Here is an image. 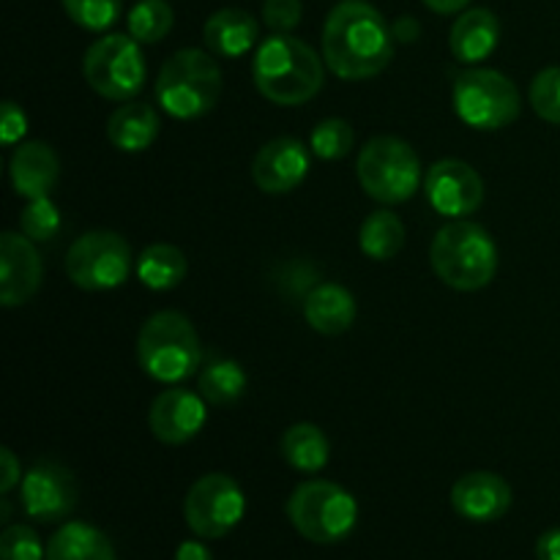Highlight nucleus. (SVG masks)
Instances as JSON below:
<instances>
[{"label":"nucleus","mask_w":560,"mask_h":560,"mask_svg":"<svg viewBox=\"0 0 560 560\" xmlns=\"http://www.w3.org/2000/svg\"><path fill=\"white\" fill-rule=\"evenodd\" d=\"M394 58V31L366 0H342L323 25V60L342 80H370Z\"/></svg>","instance_id":"nucleus-1"},{"label":"nucleus","mask_w":560,"mask_h":560,"mask_svg":"<svg viewBox=\"0 0 560 560\" xmlns=\"http://www.w3.org/2000/svg\"><path fill=\"white\" fill-rule=\"evenodd\" d=\"M255 88L279 107H299L315 98L326 82V60L290 33H273L257 47L252 63Z\"/></svg>","instance_id":"nucleus-2"},{"label":"nucleus","mask_w":560,"mask_h":560,"mask_svg":"<svg viewBox=\"0 0 560 560\" xmlns=\"http://www.w3.org/2000/svg\"><path fill=\"white\" fill-rule=\"evenodd\" d=\"M432 271L443 284L463 293L487 288L498 271V249L481 224L457 222L438 230L430 246Z\"/></svg>","instance_id":"nucleus-3"},{"label":"nucleus","mask_w":560,"mask_h":560,"mask_svg":"<svg viewBox=\"0 0 560 560\" xmlns=\"http://www.w3.org/2000/svg\"><path fill=\"white\" fill-rule=\"evenodd\" d=\"M222 96V69L202 49H178L162 63L156 77V102L178 120L211 113Z\"/></svg>","instance_id":"nucleus-4"},{"label":"nucleus","mask_w":560,"mask_h":560,"mask_svg":"<svg viewBox=\"0 0 560 560\" xmlns=\"http://www.w3.org/2000/svg\"><path fill=\"white\" fill-rule=\"evenodd\" d=\"M137 359L148 377L175 386L197 375V366L202 361L200 337L189 317L180 312H156L142 326L140 339H137Z\"/></svg>","instance_id":"nucleus-5"},{"label":"nucleus","mask_w":560,"mask_h":560,"mask_svg":"<svg viewBox=\"0 0 560 560\" xmlns=\"http://www.w3.org/2000/svg\"><path fill=\"white\" fill-rule=\"evenodd\" d=\"M288 517L304 539L315 545H337L353 534L359 503L334 481H304L288 498Z\"/></svg>","instance_id":"nucleus-6"},{"label":"nucleus","mask_w":560,"mask_h":560,"mask_svg":"<svg viewBox=\"0 0 560 560\" xmlns=\"http://www.w3.org/2000/svg\"><path fill=\"white\" fill-rule=\"evenodd\" d=\"M359 184L372 200L397 206L410 200L421 184V162L413 148L399 137H375L366 142L355 162Z\"/></svg>","instance_id":"nucleus-7"},{"label":"nucleus","mask_w":560,"mask_h":560,"mask_svg":"<svg viewBox=\"0 0 560 560\" xmlns=\"http://www.w3.org/2000/svg\"><path fill=\"white\" fill-rule=\"evenodd\" d=\"M454 113L465 126L479 131H498L520 118L523 98L517 85L495 69H468L454 80Z\"/></svg>","instance_id":"nucleus-8"},{"label":"nucleus","mask_w":560,"mask_h":560,"mask_svg":"<svg viewBox=\"0 0 560 560\" xmlns=\"http://www.w3.org/2000/svg\"><path fill=\"white\" fill-rule=\"evenodd\" d=\"M82 74L98 96L131 102L145 85V58L140 42L124 33H107L88 47Z\"/></svg>","instance_id":"nucleus-9"},{"label":"nucleus","mask_w":560,"mask_h":560,"mask_svg":"<svg viewBox=\"0 0 560 560\" xmlns=\"http://www.w3.org/2000/svg\"><path fill=\"white\" fill-rule=\"evenodd\" d=\"M135 257L124 235L113 230H91L71 244L66 273L82 290H113L129 279Z\"/></svg>","instance_id":"nucleus-10"},{"label":"nucleus","mask_w":560,"mask_h":560,"mask_svg":"<svg viewBox=\"0 0 560 560\" xmlns=\"http://www.w3.org/2000/svg\"><path fill=\"white\" fill-rule=\"evenodd\" d=\"M244 490L228 474H208L191 485L184 501V517L197 539H222L244 520Z\"/></svg>","instance_id":"nucleus-11"},{"label":"nucleus","mask_w":560,"mask_h":560,"mask_svg":"<svg viewBox=\"0 0 560 560\" xmlns=\"http://www.w3.org/2000/svg\"><path fill=\"white\" fill-rule=\"evenodd\" d=\"M80 501V487L66 465L44 459L22 479V506L36 523H60L69 517Z\"/></svg>","instance_id":"nucleus-12"},{"label":"nucleus","mask_w":560,"mask_h":560,"mask_svg":"<svg viewBox=\"0 0 560 560\" xmlns=\"http://www.w3.org/2000/svg\"><path fill=\"white\" fill-rule=\"evenodd\" d=\"M424 191L430 206L441 217L463 219L474 213L485 200V180L468 162L443 159L427 170Z\"/></svg>","instance_id":"nucleus-13"},{"label":"nucleus","mask_w":560,"mask_h":560,"mask_svg":"<svg viewBox=\"0 0 560 560\" xmlns=\"http://www.w3.org/2000/svg\"><path fill=\"white\" fill-rule=\"evenodd\" d=\"M44 266L38 249L25 233L0 235V304L5 310L27 304L38 293Z\"/></svg>","instance_id":"nucleus-14"},{"label":"nucleus","mask_w":560,"mask_h":560,"mask_svg":"<svg viewBox=\"0 0 560 560\" xmlns=\"http://www.w3.org/2000/svg\"><path fill=\"white\" fill-rule=\"evenodd\" d=\"M206 399L189 388H164L148 410V427L153 438L167 446H180L200 435L206 427Z\"/></svg>","instance_id":"nucleus-15"},{"label":"nucleus","mask_w":560,"mask_h":560,"mask_svg":"<svg viewBox=\"0 0 560 560\" xmlns=\"http://www.w3.org/2000/svg\"><path fill=\"white\" fill-rule=\"evenodd\" d=\"M310 173V153L295 137H277L257 151L252 162V178L266 195H288L299 189Z\"/></svg>","instance_id":"nucleus-16"},{"label":"nucleus","mask_w":560,"mask_h":560,"mask_svg":"<svg viewBox=\"0 0 560 560\" xmlns=\"http://www.w3.org/2000/svg\"><path fill=\"white\" fill-rule=\"evenodd\" d=\"M452 509L470 523H495L512 509V487L503 476L474 470L454 481Z\"/></svg>","instance_id":"nucleus-17"},{"label":"nucleus","mask_w":560,"mask_h":560,"mask_svg":"<svg viewBox=\"0 0 560 560\" xmlns=\"http://www.w3.org/2000/svg\"><path fill=\"white\" fill-rule=\"evenodd\" d=\"M60 178V162L47 142H25L11 156V184L20 197H49Z\"/></svg>","instance_id":"nucleus-18"},{"label":"nucleus","mask_w":560,"mask_h":560,"mask_svg":"<svg viewBox=\"0 0 560 560\" xmlns=\"http://www.w3.org/2000/svg\"><path fill=\"white\" fill-rule=\"evenodd\" d=\"M202 38L217 58H241L260 42V22L244 9H219L208 16Z\"/></svg>","instance_id":"nucleus-19"},{"label":"nucleus","mask_w":560,"mask_h":560,"mask_svg":"<svg viewBox=\"0 0 560 560\" xmlns=\"http://www.w3.org/2000/svg\"><path fill=\"white\" fill-rule=\"evenodd\" d=\"M501 42V22L490 9H470L457 16L452 25V55L459 63H481L495 52Z\"/></svg>","instance_id":"nucleus-20"},{"label":"nucleus","mask_w":560,"mask_h":560,"mask_svg":"<svg viewBox=\"0 0 560 560\" xmlns=\"http://www.w3.org/2000/svg\"><path fill=\"white\" fill-rule=\"evenodd\" d=\"M304 315L317 334L339 337V334L350 331V326L355 323V299L342 284L323 282L306 295Z\"/></svg>","instance_id":"nucleus-21"},{"label":"nucleus","mask_w":560,"mask_h":560,"mask_svg":"<svg viewBox=\"0 0 560 560\" xmlns=\"http://www.w3.org/2000/svg\"><path fill=\"white\" fill-rule=\"evenodd\" d=\"M107 137L118 151L140 153L153 145L159 137V115L151 104L129 102L120 104L107 120Z\"/></svg>","instance_id":"nucleus-22"},{"label":"nucleus","mask_w":560,"mask_h":560,"mask_svg":"<svg viewBox=\"0 0 560 560\" xmlns=\"http://www.w3.org/2000/svg\"><path fill=\"white\" fill-rule=\"evenodd\" d=\"M44 560H118L115 547L104 530L88 523H66L47 541Z\"/></svg>","instance_id":"nucleus-23"},{"label":"nucleus","mask_w":560,"mask_h":560,"mask_svg":"<svg viewBox=\"0 0 560 560\" xmlns=\"http://www.w3.org/2000/svg\"><path fill=\"white\" fill-rule=\"evenodd\" d=\"M279 452H282L284 463L293 465L301 474H320L331 459V443L320 427L301 421L284 432Z\"/></svg>","instance_id":"nucleus-24"},{"label":"nucleus","mask_w":560,"mask_h":560,"mask_svg":"<svg viewBox=\"0 0 560 560\" xmlns=\"http://www.w3.org/2000/svg\"><path fill=\"white\" fill-rule=\"evenodd\" d=\"M186 268L189 266H186L184 252L173 244L148 246V249H142V255L137 257L135 262L137 279H140L148 290H156V293L178 288L186 277Z\"/></svg>","instance_id":"nucleus-25"},{"label":"nucleus","mask_w":560,"mask_h":560,"mask_svg":"<svg viewBox=\"0 0 560 560\" xmlns=\"http://www.w3.org/2000/svg\"><path fill=\"white\" fill-rule=\"evenodd\" d=\"M246 392V372L233 359H213L197 375V394L213 408H230Z\"/></svg>","instance_id":"nucleus-26"},{"label":"nucleus","mask_w":560,"mask_h":560,"mask_svg":"<svg viewBox=\"0 0 560 560\" xmlns=\"http://www.w3.org/2000/svg\"><path fill=\"white\" fill-rule=\"evenodd\" d=\"M361 252L372 260H392L405 246V224L394 211H375L364 219L359 233Z\"/></svg>","instance_id":"nucleus-27"},{"label":"nucleus","mask_w":560,"mask_h":560,"mask_svg":"<svg viewBox=\"0 0 560 560\" xmlns=\"http://www.w3.org/2000/svg\"><path fill=\"white\" fill-rule=\"evenodd\" d=\"M129 36L140 44H156L170 36L175 25V11L167 0H140L126 16Z\"/></svg>","instance_id":"nucleus-28"},{"label":"nucleus","mask_w":560,"mask_h":560,"mask_svg":"<svg viewBox=\"0 0 560 560\" xmlns=\"http://www.w3.org/2000/svg\"><path fill=\"white\" fill-rule=\"evenodd\" d=\"M353 142H355L353 129H350L348 120L342 118L320 120V124L312 129V137H310V145L312 151H315V156L326 159V162H339V159L348 156Z\"/></svg>","instance_id":"nucleus-29"},{"label":"nucleus","mask_w":560,"mask_h":560,"mask_svg":"<svg viewBox=\"0 0 560 560\" xmlns=\"http://www.w3.org/2000/svg\"><path fill=\"white\" fill-rule=\"evenodd\" d=\"M71 22L85 31L102 33L118 22L124 11V0H60Z\"/></svg>","instance_id":"nucleus-30"},{"label":"nucleus","mask_w":560,"mask_h":560,"mask_svg":"<svg viewBox=\"0 0 560 560\" xmlns=\"http://www.w3.org/2000/svg\"><path fill=\"white\" fill-rule=\"evenodd\" d=\"M528 98L541 120L560 126V66H550L534 77Z\"/></svg>","instance_id":"nucleus-31"},{"label":"nucleus","mask_w":560,"mask_h":560,"mask_svg":"<svg viewBox=\"0 0 560 560\" xmlns=\"http://www.w3.org/2000/svg\"><path fill=\"white\" fill-rule=\"evenodd\" d=\"M20 228L33 244H42V241L55 238V233L60 230V211L49 197H38L25 206V211L20 213Z\"/></svg>","instance_id":"nucleus-32"},{"label":"nucleus","mask_w":560,"mask_h":560,"mask_svg":"<svg viewBox=\"0 0 560 560\" xmlns=\"http://www.w3.org/2000/svg\"><path fill=\"white\" fill-rule=\"evenodd\" d=\"M47 550L42 539L27 525H9L0 536V560H44Z\"/></svg>","instance_id":"nucleus-33"},{"label":"nucleus","mask_w":560,"mask_h":560,"mask_svg":"<svg viewBox=\"0 0 560 560\" xmlns=\"http://www.w3.org/2000/svg\"><path fill=\"white\" fill-rule=\"evenodd\" d=\"M301 0H262V22L273 33H290L301 25Z\"/></svg>","instance_id":"nucleus-34"},{"label":"nucleus","mask_w":560,"mask_h":560,"mask_svg":"<svg viewBox=\"0 0 560 560\" xmlns=\"http://www.w3.org/2000/svg\"><path fill=\"white\" fill-rule=\"evenodd\" d=\"M27 131V118L22 113V107L16 102H3V115H0V137H3V145H14L16 140H22Z\"/></svg>","instance_id":"nucleus-35"},{"label":"nucleus","mask_w":560,"mask_h":560,"mask_svg":"<svg viewBox=\"0 0 560 560\" xmlns=\"http://www.w3.org/2000/svg\"><path fill=\"white\" fill-rule=\"evenodd\" d=\"M0 468H3V474H0V492L9 495V492L22 481V468L11 448H0Z\"/></svg>","instance_id":"nucleus-36"},{"label":"nucleus","mask_w":560,"mask_h":560,"mask_svg":"<svg viewBox=\"0 0 560 560\" xmlns=\"http://www.w3.org/2000/svg\"><path fill=\"white\" fill-rule=\"evenodd\" d=\"M536 560H560V528L547 530L536 541Z\"/></svg>","instance_id":"nucleus-37"},{"label":"nucleus","mask_w":560,"mask_h":560,"mask_svg":"<svg viewBox=\"0 0 560 560\" xmlns=\"http://www.w3.org/2000/svg\"><path fill=\"white\" fill-rule=\"evenodd\" d=\"M175 560H213V552L202 541H180Z\"/></svg>","instance_id":"nucleus-38"},{"label":"nucleus","mask_w":560,"mask_h":560,"mask_svg":"<svg viewBox=\"0 0 560 560\" xmlns=\"http://www.w3.org/2000/svg\"><path fill=\"white\" fill-rule=\"evenodd\" d=\"M427 9L438 11V14H459L470 0H424Z\"/></svg>","instance_id":"nucleus-39"},{"label":"nucleus","mask_w":560,"mask_h":560,"mask_svg":"<svg viewBox=\"0 0 560 560\" xmlns=\"http://www.w3.org/2000/svg\"><path fill=\"white\" fill-rule=\"evenodd\" d=\"M394 36L405 38V42H413V38L419 36V22H413L410 16H402V20L394 25Z\"/></svg>","instance_id":"nucleus-40"}]
</instances>
